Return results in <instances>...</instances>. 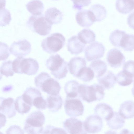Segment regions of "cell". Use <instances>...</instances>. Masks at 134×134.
Returning a JSON list of instances; mask_svg holds the SVG:
<instances>
[{"label": "cell", "instance_id": "6da1fadb", "mask_svg": "<svg viewBox=\"0 0 134 134\" xmlns=\"http://www.w3.org/2000/svg\"><path fill=\"white\" fill-rule=\"evenodd\" d=\"M35 84L38 88L51 95H58L61 88L58 81L44 72L35 77Z\"/></svg>", "mask_w": 134, "mask_h": 134}, {"label": "cell", "instance_id": "7a4b0ae2", "mask_svg": "<svg viewBox=\"0 0 134 134\" xmlns=\"http://www.w3.org/2000/svg\"><path fill=\"white\" fill-rule=\"evenodd\" d=\"M12 67L15 73L31 75L37 72L39 66L37 61L34 59L19 56L12 62Z\"/></svg>", "mask_w": 134, "mask_h": 134}, {"label": "cell", "instance_id": "3957f363", "mask_svg": "<svg viewBox=\"0 0 134 134\" xmlns=\"http://www.w3.org/2000/svg\"><path fill=\"white\" fill-rule=\"evenodd\" d=\"M104 90V88L98 84L90 86L81 84L79 87L78 93L82 100L90 103L102 99L105 94Z\"/></svg>", "mask_w": 134, "mask_h": 134}, {"label": "cell", "instance_id": "277c9868", "mask_svg": "<svg viewBox=\"0 0 134 134\" xmlns=\"http://www.w3.org/2000/svg\"><path fill=\"white\" fill-rule=\"evenodd\" d=\"M46 65L52 74L58 79L65 77L68 72L67 62L58 54L51 56L47 59Z\"/></svg>", "mask_w": 134, "mask_h": 134}, {"label": "cell", "instance_id": "5b68a950", "mask_svg": "<svg viewBox=\"0 0 134 134\" xmlns=\"http://www.w3.org/2000/svg\"><path fill=\"white\" fill-rule=\"evenodd\" d=\"M52 24L42 14L31 16L26 23L27 26L33 32L40 35H47L50 32Z\"/></svg>", "mask_w": 134, "mask_h": 134}, {"label": "cell", "instance_id": "8992f818", "mask_svg": "<svg viewBox=\"0 0 134 134\" xmlns=\"http://www.w3.org/2000/svg\"><path fill=\"white\" fill-rule=\"evenodd\" d=\"M45 118L43 114L39 111L33 112L28 116L25 121L24 130L28 134L42 133Z\"/></svg>", "mask_w": 134, "mask_h": 134}, {"label": "cell", "instance_id": "52a82bcc", "mask_svg": "<svg viewBox=\"0 0 134 134\" xmlns=\"http://www.w3.org/2000/svg\"><path fill=\"white\" fill-rule=\"evenodd\" d=\"M65 38L61 34L55 33L51 34L43 39L41 46L43 51L49 54L56 53L65 44Z\"/></svg>", "mask_w": 134, "mask_h": 134}, {"label": "cell", "instance_id": "ba28073f", "mask_svg": "<svg viewBox=\"0 0 134 134\" xmlns=\"http://www.w3.org/2000/svg\"><path fill=\"white\" fill-rule=\"evenodd\" d=\"M64 107L66 113L70 116L81 115L84 111L83 105L81 100L78 99L67 98Z\"/></svg>", "mask_w": 134, "mask_h": 134}, {"label": "cell", "instance_id": "9c48e42d", "mask_svg": "<svg viewBox=\"0 0 134 134\" xmlns=\"http://www.w3.org/2000/svg\"><path fill=\"white\" fill-rule=\"evenodd\" d=\"M105 50L104 46L101 43L97 42L93 43L85 49L86 58L88 61L99 59L103 56Z\"/></svg>", "mask_w": 134, "mask_h": 134}, {"label": "cell", "instance_id": "30bf717a", "mask_svg": "<svg viewBox=\"0 0 134 134\" xmlns=\"http://www.w3.org/2000/svg\"><path fill=\"white\" fill-rule=\"evenodd\" d=\"M31 49L30 43L26 40L24 39L13 42L10 47L9 51L15 57H23L30 53Z\"/></svg>", "mask_w": 134, "mask_h": 134}, {"label": "cell", "instance_id": "8fae6325", "mask_svg": "<svg viewBox=\"0 0 134 134\" xmlns=\"http://www.w3.org/2000/svg\"><path fill=\"white\" fill-rule=\"evenodd\" d=\"M84 129L86 132L95 133L100 132L103 126L102 118L97 115L88 116L83 123Z\"/></svg>", "mask_w": 134, "mask_h": 134}, {"label": "cell", "instance_id": "7c38bea8", "mask_svg": "<svg viewBox=\"0 0 134 134\" xmlns=\"http://www.w3.org/2000/svg\"><path fill=\"white\" fill-rule=\"evenodd\" d=\"M65 129L70 134L86 133L81 120L74 118L67 119L63 123Z\"/></svg>", "mask_w": 134, "mask_h": 134}, {"label": "cell", "instance_id": "4fadbf2b", "mask_svg": "<svg viewBox=\"0 0 134 134\" xmlns=\"http://www.w3.org/2000/svg\"><path fill=\"white\" fill-rule=\"evenodd\" d=\"M77 24L81 26L88 27L96 22V18L90 10H84L78 12L75 16Z\"/></svg>", "mask_w": 134, "mask_h": 134}, {"label": "cell", "instance_id": "5bb4252c", "mask_svg": "<svg viewBox=\"0 0 134 134\" xmlns=\"http://www.w3.org/2000/svg\"><path fill=\"white\" fill-rule=\"evenodd\" d=\"M107 60L111 67L117 68L120 66L124 63L125 58L120 50L116 48H113L108 52Z\"/></svg>", "mask_w": 134, "mask_h": 134}, {"label": "cell", "instance_id": "9a60e30c", "mask_svg": "<svg viewBox=\"0 0 134 134\" xmlns=\"http://www.w3.org/2000/svg\"><path fill=\"white\" fill-rule=\"evenodd\" d=\"M0 111L9 118L15 115L16 113L14 100L12 98H0Z\"/></svg>", "mask_w": 134, "mask_h": 134}, {"label": "cell", "instance_id": "2e32d148", "mask_svg": "<svg viewBox=\"0 0 134 134\" xmlns=\"http://www.w3.org/2000/svg\"><path fill=\"white\" fill-rule=\"evenodd\" d=\"M85 46V44L81 42L76 36H72L68 40V50L72 54L77 55L81 53Z\"/></svg>", "mask_w": 134, "mask_h": 134}, {"label": "cell", "instance_id": "e0dca14e", "mask_svg": "<svg viewBox=\"0 0 134 134\" xmlns=\"http://www.w3.org/2000/svg\"><path fill=\"white\" fill-rule=\"evenodd\" d=\"M85 59L80 57H75L72 58L68 64L70 73L76 77L80 70L86 66Z\"/></svg>", "mask_w": 134, "mask_h": 134}, {"label": "cell", "instance_id": "ac0fdd59", "mask_svg": "<svg viewBox=\"0 0 134 134\" xmlns=\"http://www.w3.org/2000/svg\"><path fill=\"white\" fill-rule=\"evenodd\" d=\"M94 111L96 115L107 121L112 117L114 113L111 107L105 103H100L96 105Z\"/></svg>", "mask_w": 134, "mask_h": 134}, {"label": "cell", "instance_id": "d6986e66", "mask_svg": "<svg viewBox=\"0 0 134 134\" xmlns=\"http://www.w3.org/2000/svg\"><path fill=\"white\" fill-rule=\"evenodd\" d=\"M100 84L104 89H109L113 87L116 82V76L110 71L97 78Z\"/></svg>", "mask_w": 134, "mask_h": 134}, {"label": "cell", "instance_id": "ffe728a7", "mask_svg": "<svg viewBox=\"0 0 134 134\" xmlns=\"http://www.w3.org/2000/svg\"><path fill=\"white\" fill-rule=\"evenodd\" d=\"M118 113L124 119H129L134 117V102L127 100L121 105Z\"/></svg>", "mask_w": 134, "mask_h": 134}, {"label": "cell", "instance_id": "44dd1931", "mask_svg": "<svg viewBox=\"0 0 134 134\" xmlns=\"http://www.w3.org/2000/svg\"><path fill=\"white\" fill-rule=\"evenodd\" d=\"M45 15L48 21L52 25L60 23L63 16L62 13L55 7L48 9L45 12Z\"/></svg>", "mask_w": 134, "mask_h": 134}, {"label": "cell", "instance_id": "7402d4cb", "mask_svg": "<svg viewBox=\"0 0 134 134\" xmlns=\"http://www.w3.org/2000/svg\"><path fill=\"white\" fill-rule=\"evenodd\" d=\"M115 5L119 12L126 14L134 9V0H117Z\"/></svg>", "mask_w": 134, "mask_h": 134}, {"label": "cell", "instance_id": "603a6c76", "mask_svg": "<svg viewBox=\"0 0 134 134\" xmlns=\"http://www.w3.org/2000/svg\"><path fill=\"white\" fill-rule=\"evenodd\" d=\"M47 107L49 110L52 112L58 111L62 107L63 101L59 95H50L47 99Z\"/></svg>", "mask_w": 134, "mask_h": 134}, {"label": "cell", "instance_id": "cb8c5ba5", "mask_svg": "<svg viewBox=\"0 0 134 134\" xmlns=\"http://www.w3.org/2000/svg\"><path fill=\"white\" fill-rule=\"evenodd\" d=\"M26 7L29 12L34 15H42L44 9L43 3L39 0L30 1L27 4Z\"/></svg>", "mask_w": 134, "mask_h": 134}, {"label": "cell", "instance_id": "d4e9b609", "mask_svg": "<svg viewBox=\"0 0 134 134\" xmlns=\"http://www.w3.org/2000/svg\"><path fill=\"white\" fill-rule=\"evenodd\" d=\"M89 67L93 71L97 78L104 74L107 71V68L106 64L100 60L93 61Z\"/></svg>", "mask_w": 134, "mask_h": 134}, {"label": "cell", "instance_id": "484cf974", "mask_svg": "<svg viewBox=\"0 0 134 134\" xmlns=\"http://www.w3.org/2000/svg\"><path fill=\"white\" fill-rule=\"evenodd\" d=\"M79 84L76 81L71 80L67 82L65 85L64 89L67 98H75L78 96Z\"/></svg>", "mask_w": 134, "mask_h": 134}, {"label": "cell", "instance_id": "4316f807", "mask_svg": "<svg viewBox=\"0 0 134 134\" xmlns=\"http://www.w3.org/2000/svg\"><path fill=\"white\" fill-rule=\"evenodd\" d=\"M108 126L112 129L117 130L122 127L124 125L125 121L118 113L114 112L112 117L107 121Z\"/></svg>", "mask_w": 134, "mask_h": 134}, {"label": "cell", "instance_id": "83f0119b", "mask_svg": "<svg viewBox=\"0 0 134 134\" xmlns=\"http://www.w3.org/2000/svg\"><path fill=\"white\" fill-rule=\"evenodd\" d=\"M41 96V94L38 89L32 87L27 88L21 96L23 100L32 106L33 100L36 97Z\"/></svg>", "mask_w": 134, "mask_h": 134}, {"label": "cell", "instance_id": "f1b7e54d", "mask_svg": "<svg viewBox=\"0 0 134 134\" xmlns=\"http://www.w3.org/2000/svg\"><path fill=\"white\" fill-rule=\"evenodd\" d=\"M78 39L85 44H90L95 41L96 35L94 32L89 29H84L78 34Z\"/></svg>", "mask_w": 134, "mask_h": 134}, {"label": "cell", "instance_id": "f546056e", "mask_svg": "<svg viewBox=\"0 0 134 134\" xmlns=\"http://www.w3.org/2000/svg\"><path fill=\"white\" fill-rule=\"evenodd\" d=\"M90 10L93 13L96 21H102L106 16L107 10L103 6L100 4H95L92 5Z\"/></svg>", "mask_w": 134, "mask_h": 134}, {"label": "cell", "instance_id": "4dcf8cb0", "mask_svg": "<svg viewBox=\"0 0 134 134\" xmlns=\"http://www.w3.org/2000/svg\"><path fill=\"white\" fill-rule=\"evenodd\" d=\"M133 77L123 70L119 72L116 76V81L122 86L130 85L133 81Z\"/></svg>", "mask_w": 134, "mask_h": 134}, {"label": "cell", "instance_id": "1f68e13d", "mask_svg": "<svg viewBox=\"0 0 134 134\" xmlns=\"http://www.w3.org/2000/svg\"><path fill=\"white\" fill-rule=\"evenodd\" d=\"M94 73L90 67L85 66L79 71L76 77L85 82H90L94 77Z\"/></svg>", "mask_w": 134, "mask_h": 134}, {"label": "cell", "instance_id": "d6a6232c", "mask_svg": "<svg viewBox=\"0 0 134 134\" xmlns=\"http://www.w3.org/2000/svg\"><path fill=\"white\" fill-rule=\"evenodd\" d=\"M120 47L126 51L134 50V35L126 34L121 41Z\"/></svg>", "mask_w": 134, "mask_h": 134}, {"label": "cell", "instance_id": "836d02e7", "mask_svg": "<svg viewBox=\"0 0 134 134\" xmlns=\"http://www.w3.org/2000/svg\"><path fill=\"white\" fill-rule=\"evenodd\" d=\"M126 34L124 31L116 30L111 34L109 37L110 41L114 46L120 47L121 41Z\"/></svg>", "mask_w": 134, "mask_h": 134}, {"label": "cell", "instance_id": "e575fe53", "mask_svg": "<svg viewBox=\"0 0 134 134\" xmlns=\"http://www.w3.org/2000/svg\"><path fill=\"white\" fill-rule=\"evenodd\" d=\"M14 105L15 110L22 114L28 112L31 107L23 100L21 96L17 98L14 102Z\"/></svg>", "mask_w": 134, "mask_h": 134}, {"label": "cell", "instance_id": "d590c367", "mask_svg": "<svg viewBox=\"0 0 134 134\" xmlns=\"http://www.w3.org/2000/svg\"><path fill=\"white\" fill-rule=\"evenodd\" d=\"M11 61L8 60L4 62L0 67V72L7 77L13 75L14 72L12 68Z\"/></svg>", "mask_w": 134, "mask_h": 134}, {"label": "cell", "instance_id": "8d00e7d4", "mask_svg": "<svg viewBox=\"0 0 134 134\" xmlns=\"http://www.w3.org/2000/svg\"><path fill=\"white\" fill-rule=\"evenodd\" d=\"M12 19L9 11L5 8L0 9V26H5L9 24Z\"/></svg>", "mask_w": 134, "mask_h": 134}, {"label": "cell", "instance_id": "74e56055", "mask_svg": "<svg viewBox=\"0 0 134 134\" xmlns=\"http://www.w3.org/2000/svg\"><path fill=\"white\" fill-rule=\"evenodd\" d=\"M33 105L39 109H45L47 107V101L43 98L42 96H38L34 99Z\"/></svg>", "mask_w": 134, "mask_h": 134}, {"label": "cell", "instance_id": "f35d334b", "mask_svg": "<svg viewBox=\"0 0 134 134\" xmlns=\"http://www.w3.org/2000/svg\"><path fill=\"white\" fill-rule=\"evenodd\" d=\"M73 3V8L80 10L85 6H88L91 3V0H71Z\"/></svg>", "mask_w": 134, "mask_h": 134}, {"label": "cell", "instance_id": "ab89813d", "mask_svg": "<svg viewBox=\"0 0 134 134\" xmlns=\"http://www.w3.org/2000/svg\"><path fill=\"white\" fill-rule=\"evenodd\" d=\"M123 70L134 77V61L129 60L124 65Z\"/></svg>", "mask_w": 134, "mask_h": 134}, {"label": "cell", "instance_id": "60d3db41", "mask_svg": "<svg viewBox=\"0 0 134 134\" xmlns=\"http://www.w3.org/2000/svg\"><path fill=\"white\" fill-rule=\"evenodd\" d=\"M43 133H67L64 130L55 127L51 125H48L43 130Z\"/></svg>", "mask_w": 134, "mask_h": 134}, {"label": "cell", "instance_id": "b9f144b4", "mask_svg": "<svg viewBox=\"0 0 134 134\" xmlns=\"http://www.w3.org/2000/svg\"><path fill=\"white\" fill-rule=\"evenodd\" d=\"M127 23L129 26L134 30V12L129 16L127 19Z\"/></svg>", "mask_w": 134, "mask_h": 134}, {"label": "cell", "instance_id": "7bdbcfd3", "mask_svg": "<svg viewBox=\"0 0 134 134\" xmlns=\"http://www.w3.org/2000/svg\"><path fill=\"white\" fill-rule=\"evenodd\" d=\"M129 130L127 129H125L122 130L121 132L120 133H131Z\"/></svg>", "mask_w": 134, "mask_h": 134}, {"label": "cell", "instance_id": "ee69618b", "mask_svg": "<svg viewBox=\"0 0 134 134\" xmlns=\"http://www.w3.org/2000/svg\"><path fill=\"white\" fill-rule=\"evenodd\" d=\"M132 93L133 95L134 96V89L132 88Z\"/></svg>", "mask_w": 134, "mask_h": 134}, {"label": "cell", "instance_id": "f6af8a7d", "mask_svg": "<svg viewBox=\"0 0 134 134\" xmlns=\"http://www.w3.org/2000/svg\"><path fill=\"white\" fill-rule=\"evenodd\" d=\"M133 88H134V86Z\"/></svg>", "mask_w": 134, "mask_h": 134}, {"label": "cell", "instance_id": "bcb514c9", "mask_svg": "<svg viewBox=\"0 0 134 134\" xmlns=\"http://www.w3.org/2000/svg\"></svg>", "mask_w": 134, "mask_h": 134}]
</instances>
